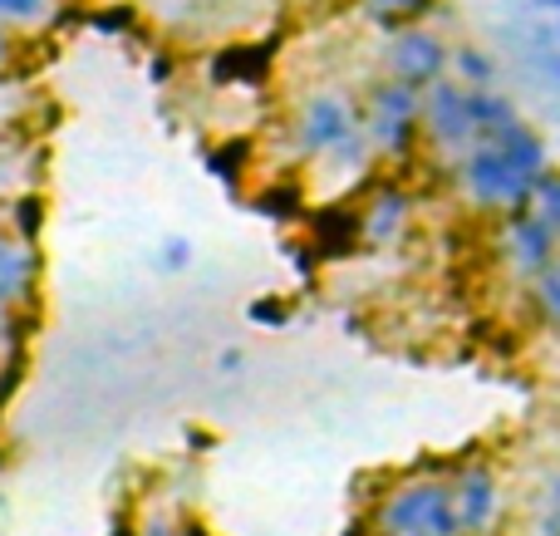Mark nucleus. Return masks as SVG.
<instances>
[{
  "label": "nucleus",
  "mask_w": 560,
  "mask_h": 536,
  "mask_svg": "<svg viewBox=\"0 0 560 536\" xmlns=\"http://www.w3.org/2000/svg\"><path fill=\"white\" fill-rule=\"evenodd\" d=\"M378 536H467L453 502V478H413L398 482L374 508Z\"/></svg>",
  "instance_id": "obj_1"
},
{
  "label": "nucleus",
  "mask_w": 560,
  "mask_h": 536,
  "mask_svg": "<svg viewBox=\"0 0 560 536\" xmlns=\"http://www.w3.org/2000/svg\"><path fill=\"white\" fill-rule=\"evenodd\" d=\"M457 183H463V193L472 197V207H482V212L506 217V212H516V207L536 202V177L526 173L502 143H492V138H482L477 148H467V153L457 158Z\"/></svg>",
  "instance_id": "obj_2"
},
{
  "label": "nucleus",
  "mask_w": 560,
  "mask_h": 536,
  "mask_svg": "<svg viewBox=\"0 0 560 536\" xmlns=\"http://www.w3.org/2000/svg\"><path fill=\"white\" fill-rule=\"evenodd\" d=\"M364 133H369V143H374V153L394 158V163L413 158L418 143H428L423 138V89L404 84V79H394V74L378 79L364 98Z\"/></svg>",
  "instance_id": "obj_3"
},
{
  "label": "nucleus",
  "mask_w": 560,
  "mask_h": 536,
  "mask_svg": "<svg viewBox=\"0 0 560 536\" xmlns=\"http://www.w3.org/2000/svg\"><path fill=\"white\" fill-rule=\"evenodd\" d=\"M423 138L447 158H463L467 148L482 143V124H477L472 84L463 79H438L423 89Z\"/></svg>",
  "instance_id": "obj_4"
},
{
  "label": "nucleus",
  "mask_w": 560,
  "mask_h": 536,
  "mask_svg": "<svg viewBox=\"0 0 560 536\" xmlns=\"http://www.w3.org/2000/svg\"><path fill=\"white\" fill-rule=\"evenodd\" d=\"M506 261L522 281H536L551 266H560V226L536 202L506 212Z\"/></svg>",
  "instance_id": "obj_5"
},
{
  "label": "nucleus",
  "mask_w": 560,
  "mask_h": 536,
  "mask_svg": "<svg viewBox=\"0 0 560 536\" xmlns=\"http://www.w3.org/2000/svg\"><path fill=\"white\" fill-rule=\"evenodd\" d=\"M384 69L394 79H404V84L428 89L453 69V49H447L428 25H408V30H398V35H388Z\"/></svg>",
  "instance_id": "obj_6"
},
{
  "label": "nucleus",
  "mask_w": 560,
  "mask_h": 536,
  "mask_svg": "<svg viewBox=\"0 0 560 536\" xmlns=\"http://www.w3.org/2000/svg\"><path fill=\"white\" fill-rule=\"evenodd\" d=\"M453 502L467 536H492L502 522V478H497L492 463H463L453 473Z\"/></svg>",
  "instance_id": "obj_7"
},
{
  "label": "nucleus",
  "mask_w": 560,
  "mask_h": 536,
  "mask_svg": "<svg viewBox=\"0 0 560 536\" xmlns=\"http://www.w3.org/2000/svg\"><path fill=\"white\" fill-rule=\"evenodd\" d=\"M349 133H359V118L349 98L339 94H315L295 124V153L300 158H329Z\"/></svg>",
  "instance_id": "obj_8"
},
{
  "label": "nucleus",
  "mask_w": 560,
  "mask_h": 536,
  "mask_svg": "<svg viewBox=\"0 0 560 536\" xmlns=\"http://www.w3.org/2000/svg\"><path fill=\"white\" fill-rule=\"evenodd\" d=\"M408 217H413V197H408L404 187H398V183L374 187V197L359 207V222H364V242H369V246H394L398 236H404Z\"/></svg>",
  "instance_id": "obj_9"
},
{
  "label": "nucleus",
  "mask_w": 560,
  "mask_h": 536,
  "mask_svg": "<svg viewBox=\"0 0 560 536\" xmlns=\"http://www.w3.org/2000/svg\"><path fill=\"white\" fill-rule=\"evenodd\" d=\"M35 286V252H25V242H0V340L10 330V315L30 301Z\"/></svg>",
  "instance_id": "obj_10"
},
{
  "label": "nucleus",
  "mask_w": 560,
  "mask_h": 536,
  "mask_svg": "<svg viewBox=\"0 0 560 536\" xmlns=\"http://www.w3.org/2000/svg\"><path fill=\"white\" fill-rule=\"evenodd\" d=\"M438 10H443V0H359V15H364L374 30H384V35H398V30H408V25H423V20L438 15Z\"/></svg>",
  "instance_id": "obj_11"
},
{
  "label": "nucleus",
  "mask_w": 560,
  "mask_h": 536,
  "mask_svg": "<svg viewBox=\"0 0 560 536\" xmlns=\"http://www.w3.org/2000/svg\"><path fill=\"white\" fill-rule=\"evenodd\" d=\"M310 242H315L319 256H349V246L364 242V222H359V212H339V207H329V212L315 217V226H310Z\"/></svg>",
  "instance_id": "obj_12"
},
{
  "label": "nucleus",
  "mask_w": 560,
  "mask_h": 536,
  "mask_svg": "<svg viewBox=\"0 0 560 536\" xmlns=\"http://www.w3.org/2000/svg\"><path fill=\"white\" fill-rule=\"evenodd\" d=\"M271 45H232L212 59V79L217 84H252L271 69Z\"/></svg>",
  "instance_id": "obj_13"
},
{
  "label": "nucleus",
  "mask_w": 560,
  "mask_h": 536,
  "mask_svg": "<svg viewBox=\"0 0 560 536\" xmlns=\"http://www.w3.org/2000/svg\"><path fill=\"white\" fill-rule=\"evenodd\" d=\"M252 158H256L252 138L226 133V143H217L212 153H207V173H212L217 183H226V187H242V177L252 173Z\"/></svg>",
  "instance_id": "obj_14"
},
{
  "label": "nucleus",
  "mask_w": 560,
  "mask_h": 536,
  "mask_svg": "<svg viewBox=\"0 0 560 536\" xmlns=\"http://www.w3.org/2000/svg\"><path fill=\"white\" fill-rule=\"evenodd\" d=\"M252 207L266 217H276V222H295V217H305V193H300L295 183H271L252 197Z\"/></svg>",
  "instance_id": "obj_15"
},
{
  "label": "nucleus",
  "mask_w": 560,
  "mask_h": 536,
  "mask_svg": "<svg viewBox=\"0 0 560 536\" xmlns=\"http://www.w3.org/2000/svg\"><path fill=\"white\" fill-rule=\"evenodd\" d=\"M453 79H463V84H472V89H487L497 79L492 55H487V49H477V45H457L453 49Z\"/></svg>",
  "instance_id": "obj_16"
},
{
  "label": "nucleus",
  "mask_w": 560,
  "mask_h": 536,
  "mask_svg": "<svg viewBox=\"0 0 560 536\" xmlns=\"http://www.w3.org/2000/svg\"><path fill=\"white\" fill-rule=\"evenodd\" d=\"M10 222H15V242L35 246L39 232H45V197H39V193H20L15 207H10Z\"/></svg>",
  "instance_id": "obj_17"
},
{
  "label": "nucleus",
  "mask_w": 560,
  "mask_h": 536,
  "mask_svg": "<svg viewBox=\"0 0 560 536\" xmlns=\"http://www.w3.org/2000/svg\"><path fill=\"white\" fill-rule=\"evenodd\" d=\"M472 104H477V124H482V138L492 133V128H506L512 118H522V114H516L512 98L497 94L492 84H487V89H472Z\"/></svg>",
  "instance_id": "obj_18"
},
{
  "label": "nucleus",
  "mask_w": 560,
  "mask_h": 536,
  "mask_svg": "<svg viewBox=\"0 0 560 536\" xmlns=\"http://www.w3.org/2000/svg\"><path fill=\"white\" fill-rule=\"evenodd\" d=\"M532 305H536V315H541L546 325H556L560 330V266H551L546 276H536L532 281Z\"/></svg>",
  "instance_id": "obj_19"
},
{
  "label": "nucleus",
  "mask_w": 560,
  "mask_h": 536,
  "mask_svg": "<svg viewBox=\"0 0 560 536\" xmlns=\"http://www.w3.org/2000/svg\"><path fill=\"white\" fill-rule=\"evenodd\" d=\"M246 315H252V325H271V330H285V325H290V311L280 301H271V295L252 301V305H246Z\"/></svg>",
  "instance_id": "obj_20"
},
{
  "label": "nucleus",
  "mask_w": 560,
  "mask_h": 536,
  "mask_svg": "<svg viewBox=\"0 0 560 536\" xmlns=\"http://www.w3.org/2000/svg\"><path fill=\"white\" fill-rule=\"evenodd\" d=\"M541 536H560V478H551L541 492Z\"/></svg>",
  "instance_id": "obj_21"
},
{
  "label": "nucleus",
  "mask_w": 560,
  "mask_h": 536,
  "mask_svg": "<svg viewBox=\"0 0 560 536\" xmlns=\"http://www.w3.org/2000/svg\"><path fill=\"white\" fill-rule=\"evenodd\" d=\"M536 207L560 226V173H546L541 183H536Z\"/></svg>",
  "instance_id": "obj_22"
},
{
  "label": "nucleus",
  "mask_w": 560,
  "mask_h": 536,
  "mask_svg": "<svg viewBox=\"0 0 560 536\" xmlns=\"http://www.w3.org/2000/svg\"><path fill=\"white\" fill-rule=\"evenodd\" d=\"M98 30H124V25H133V10L128 5H114V10H98V20H94Z\"/></svg>",
  "instance_id": "obj_23"
},
{
  "label": "nucleus",
  "mask_w": 560,
  "mask_h": 536,
  "mask_svg": "<svg viewBox=\"0 0 560 536\" xmlns=\"http://www.w3.org/2000/svg\"><path fill=\"white\" fill-rule=\"evenodd\" d=\"M39 5H45V0H0V15L30 20V15H39Z\"/></svg>",
  "instance_id": "obj_24"
},
{
  "label": "nucleus",
  "mask_w": 560,
  "mask_h": 536,
  "mask_svg": "<svg viewBox=\"0 0 560 536\" xmlns=\"http://www.w3.org/2000/svg\"><path fill=\"white\" fill-rule=\"evenodd\" d=\"M187 256H192V246L187 242H167V266H173V271L177 266H187Z\"/></svg>",
  "instance_id": "obj_25"
},
{
  "label": "nucleus",
  "mask_w": 560,
  "mask_h": 536,
  "mask_svg": "<svg viewBox=\"0 0 560 536\" xmlns=\"http://www.w3.org/2000/svg\"><path fill=\"white\" fill-rule=\"evenodd\" d=\"M187 443H192V453H207V448H212V439H207L202 429H187Z\"/></svg>",
  "instance_id": "obj_26"
},
{
  "label": "nucleus",
  "mask_w": 560,
  "mask_h": 536,
  "mask_svg": "<svg viewBox=\"0 0 560 536\" xmlns=\"http://www.w3.org/2000/svg\"><path fill=\"white\" fill-rule=\"evenodd\" d=\"M167 74H173V65H167V59H153V79H158V84H163Z\"/></svg>",
  "instance_id": "obj_27"
},
{
  "label": "nucleus",
  "mask_w": 560,
  "mask_h": 536,
  "mask_svg": "<svg viewBox=\"0 0 560 536\" xmlns=\"http://www.w3.org/2000/svg\"><path fill=\"white\" fill-rule=\"evenodd\" d=\"M345 536H369V522H364V517H354V522L345 527Z\"/></svg>",
  "instance_id": "obj_28"
},
{
  "label": "nucleus",
  "mask_w": 560,
  "mask_h": 536,
  "mask_svg": "<svg viewBox=\"0 0 560 536\" xmlns=\"http://www.w3.org/2000/svg\"><path fill=\"white\" fill-rule=\"evenodd\" d=\"M108 536H133V527H128V522H124V517H118V522H114V527H108Z\"/></svg>",
  "instance_id": "obj_29"
},
{
  "label": "nucleus",
  "mask_w": 560,
  "mask_h": 536,
  "mask_svg": "<svg viewBox=\"0 0 560 536\" xmlns=\"http://www.w3.org/2000/svg\"><path fill=\"white\" fill-rule=\"evenodd\" d=\"M183 536H212V532H207L202 522H187V527H183Z\"/></svg>",
  "instance_id": "obj_30"
},
{
  "label": "nucleus",
  "mask_w": 560,
  "mask_h": 536,
  "mask_svg": "<svg viewBox=\"0 0 560 536\" xmlns=\"http://www.w3.org/2000/svg\"><path fill=\"white\" fill-rule=\"evenodd\" d=\"M143 536H167V527H163V522H148V532Z\"/></svg>",
  "instance_id": "obj_31"
},
{
  "label": "nucleus",
  "mask_w": 560,
  "mask_h": 536,
  "mask_svg": "<svg viewBox=\"0 0 560 536\" xmlns=\"http://www.w3.org/2000/svg\"><path fill=\"white\" fill-rule=\"evenodd\" d=\"M536 5H546V10H556V15H560V0H536Z\"/></svg>",
  "instance_id": "obj_32"
},
{
  "label": "nucleus",
  "mask_w": 560,
  "mask_h": 536,
  "mask_svg": "<svg viewBox=\"0 0 560 536\" xmlns=\"http://www.w3.org/2000/svg\"><path fill=\"white\" fill-rule=\"evenodd\" d=\"M0 49H5V39H0Z\"/></svg>",
  "instance_id": "obj_33"
}]
</instances>
